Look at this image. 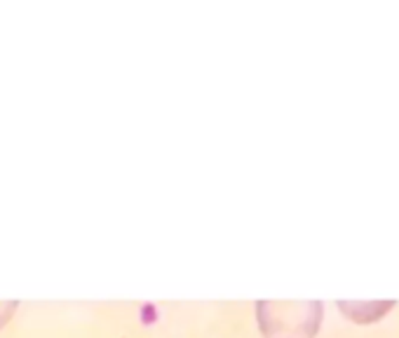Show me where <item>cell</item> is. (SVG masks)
Wrapping results in <instances>:
<instances>
[{"label": "cell", "instance_id": "1", "mask_svg": "<svg viewBox=\"0 0 399 338\" xmlns=\"http://www.w3.org/2000/svg\"><path fill=\"white\" fill-rule=\"evenodd\" d=\"M256 315L266 338H315L324 305L319 301H258Z\"/></svg>", "mask_w": 399, "mask_h": 338}]
</instances>
